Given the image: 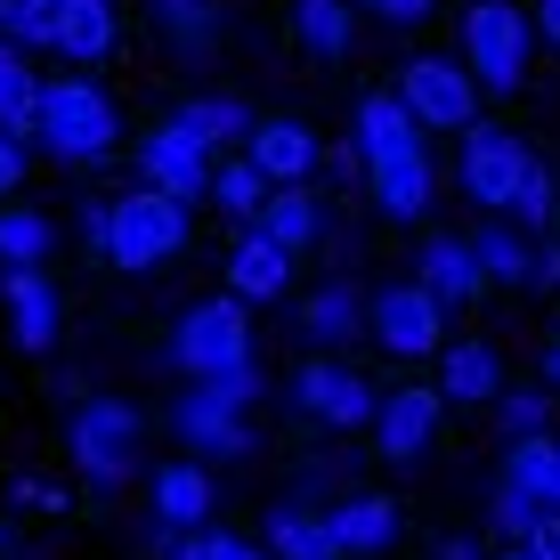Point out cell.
<instances>
[{
	"mask_svg": "<svg viewBox=\"0 0 560 560\" xmlns=\"http://www.w3.org/2000/svg\"><path fill=\"white\" fill-rule=\"evenodd\" d=\"M114 106L98 82H82V73H57V82H42V147L66 154V163H98V154L114 147Z\"/></svg>",
	"mask_w": 560,
	"mask_h": 560,
	"instance_id": "6da1fadb",
	"label": "cell"
},
{
	"mask_svg": "<svg viewBox=\"0 0 560 560\" xmlns=\"http://www.w3.org/2000/svg\"><path fill=\"white\" fill-rule=\"evenodd\" d=\"M171 358H179L187 382H211L228 365L253 358V325H244V293H220V301H196L171 334Z\"/></svg>",
	"mask_w": 560,
	"mask_h": 560,
	"instance_id": "7a4b0ae2",
	"label": "cell"
},
{
	"mask_svg": "<svg viewBox=\"0 0 560 560\" xmlns=\"http://www.w3.org/2000/svg\"><path fill=\"white\" fill-rule=\"evenodd\" d=\"M187 244V196H163V187H139V196L114 203L106 228V260L114 268H154Z\"/></svg>",
	"mask_w": 560,
	"mask_h": 560,
	"instance_id": "3957f363",
	"label": "cell"
},
{
	"mask_svg": "<svg viewBox=\"0 0 560 560\" xmlns=\"http://www.w3.org/2000/svg\"><path fill=\"white\" fill-rule=\"evenodd\" d=\"M463 66L479 73V90H520L528 82V16L512 0H471L463 9Z\"/></svg>",
	"mask_w": 560,
	"mask_h": 560,
	"instance_id": "277c9868",
	"label": "cell"
},
{
	"mask_svg": "<svg viewBox=\"0 0 560 560\" xmlns=\"http://www.w3.org/2000/svg\"><path fill=\"white\" fill-rule=\"evenodd\" d=\"M365 334L382 341L390 358H431L439 334H447V301L431 293V284H382L374 301H365Z\"/></svg>",
	"mask_w": 560,
	"mask_h": 560,
	"instance_id": "5b68a950",
	"label": "cell"
},
{
	"mask_svg": "<svg viewBox=\"0 0 560 560\" xmlns=\"http://www.w3.org/2000/svg\"><path fill=\"white\" fill-rule=\"evenodd\" d=\"M528 171H536V154H528V139H512L504 122L463 130V187H471L488 211H512L520 187H528Z\"/></svg>",
	"mask_w": 560,
	"mask_h": 560,
	"instance_id": "8992f818",
	"label": "cell"
},
{
	"mask_svg": "<svg viewBox=\"0 0 560 560\" xmlns=\"http://www.w3.org/2000/svg\"><path fill=\"white\" fill-rule=\"evenodd\" d=\"M398 98L422 114V130H471L479 122V73L447 66V57H415L398 73Z\"/></svg>",
	"mask_w": 560,
	"mask_h": 560,
	"instance_id": "52a82bcc",
	"label": "cell"
},
{
	"mask_svg": "<svg viewBox=\"0 0 560 560\" xmlns=\"http://www.w3.org/2000/svg\"><path fill=\"white\" fill-rule=\"evenodd\" d=\"M130 455H139V415L122 407V398H82L73 407V463H82L98 488L130 471Z\"/></svg>",
	"mask_w": 560,
	"mask_h": 560,
	"instance_id": "ba28073f",
	"label": "cell"
},
{
	"mask_svg": "<svg viewBox=\"0 0 560 560\" xmlns=\"http://www.w3.org/2000/svg\"><path fill=\"white\" fill-rule=\"evenodd\" d=\"M293 390H301V407L317 422H334V431H358V422L382 415V390L358 374V365H334V358H308Z\"/></svg>",
	"mask_w": 560,
	"mask_h": 560,
	"instance_id": "9c48e42d",
	"label": "cell"
},
{
	"mask_svg": "<svg viewBox=\"0 0 560 560\" xmlns=\"http://www.w3.org/2000/svg\"><path fill=\"white\" fill-rule=\"evenodd\" d=\"M139 171H147V187H163V196H187V203L211 196V147L187 122L147 130V139H139Z\"/></svg>",
	"mask_w": 560,
	"mask_h": 560,
	"instance_id": "30bf717a",
	"label": "cell"
},
{
	"mask_svg": "<svg viewBox=\"0 0 560 560\" xmlns=\"http://www.w3.org/2000/svg\"><path fill=\"white\" fill-rule=\"evenodd\" d=\"M365 179H374V203L390 211V220H422V211H431L439 171H431V154H422V139H407V147L365 154Z\"/></svg>",
	"mask_w": 560,
	"mask_h": 560,
	"instance_id": "8fae6325",
	"label": "cell"
},
{
	"mask_svg": "<svg viewBox=\"0 0 560 560\" xmlns=\"http://www.w3.org/2000/svg\"><path fill=\"white\" fill-rule=\"evenodd\" d=\"M439 407H447V390H431V382H398V390H382V415H374L382 455H390V463L422 455L431 431H439Z\"/></svg>",
	"mask_w": 560,
	"mask_h": 560,
	"instance_id": "7c38bea8",
	"label": "cell"
},
{
	"mask_svg": "<svg viewBox=\"0 0 560 560\" xmlns=\"http://www.w3.org/2000/svg\"><path fill=\"white\" fill-rule=\"evenodd\" d=\"M284 284H293V244H277L268 228L253 220L236 236V253H228V293H244V301H277Z\"/></svg>",
	"mask_w": 560,
	"mask_h": 560,
	"instance_id": "4fadbf2b",
	"label": "cell"
},
{
	"mask_svg": "<svg viewBox=\"0 0 560 560\" xmlns=\"http://www.w3.org/2000/svg\"><path fill=\"white\" fill-rule=\"evenodd\" d=\"M171 422H179V439H187L196 455H244V447H253V431H244V407L211 398L203 382H196V398H179V407H171Z\"/></svg>",
	"mask_w": 560,
	"mask_h": 560,
	"instance_id": "5bb4252c",
	"label": "cell"
},
{
	"mask_svg": "<svg viewBox=\"0 0 560 560\" xmlns=\"http://www.w3.org/2000/svg\"><path fill=\"white\" fill-rule=\"evenodd\" d=\"M325 520H334L341 560H365V552H390L398 545V504H390V495H350V504H334Z\"/></svg>",
	"mask_w": 560,
	"mask_h": 560,
	"instance_id": "9a60e30c",
	"label": "cell"
},
{
	"mask_svg": "<svg viewBox=\"0 0 560 560\" xmlns=\"http://www.w3.org/2000/svg\"><path fill=\"white\" fill-rule=\"evenodd\" d=\"M0 293H9V325L25 350H49L57 341V284L42 277V268H9L0 277Z\"/></svg>",
	"mask_w": 560,
	"mask_h": 560,
	"instance_id": "2e32d148",
	"label": "cell"
},
{
	"mask_svg": "<svg viewBox=\"0 0 560 560\" xmlns=\"http://www.w3.org/2000/svg\"><path fill=\"white\" fill-rule=\"evenodd\" d=\"M422 284H431L447 308H463L488 284V268H479V253H471V236H422Z\"/></svg>",
	"mask_w": 560,
	"mask_h": 560,
	"instance_id": "e0dca14e",
	"label": "cell"
},
{
	"mask_svg": "<svg viewBox=\"0 0 560 560\" xmlns=\"http://www.w3.org/2000/svg\"><path fill=\"white\" fill-rule=\"evenodd\" d=\"M244 147H253V163H260L277 187L317 171V130H308V122H253V139H244Z\"/></svg>",
	"mask_w": 560,
	"mask_h": 560,
	"instance_id": "ac0fdd59",
	"label": "cell"
},
{
	"mask_svg": "<svg viewBox=\"0 0 560 560\" xmlns=\"http://www.w3.org/2000/svg\"><path fill=\"white\" fill-rule=\"evenodd\" d=\"M504 479L520 495H528L536 512H560V439L552 431H528V439H512V463H504Z\"/></svg>",
	"mask_w": 560,
	"mask_h": 560,
	"instance_id": "d6986e66",
	"label": "cell"
},
{
	"mask_svg": "<svg viewBox=\"0 0 560 560\" xmlns=\"http://www.w3.org/2000/svg\"><path fill=\"white\" fill-rule=\"evenodd\" d=\"M0 130L9 139H42V82L25 73V49L0 33Z\"/></svg>",
	"mask_w": 560,
	"mask_h": 560,
	"instance_id": "ffe728a7",
	"label": "cell"
},
{
	"mask_svg": "<svg viewBox=\"0 0 560 560\" xmlns=\"http://www.w3.org/2000/svg\"><path fill=\"white\" fill-rule=\"evenodd\" d=\"M203 512H211L203 463H163V471H154V520H163V528H203Z\"/></svg>",
	"mask_w": 560,
	"mask_h": 560,
	"instance_id": "44dd1931",
	"label": "cell"
},
{
	"mask_svg": "<svg viewBox=\"0 0 560 560\" xmlns=\"http://www.w3.org/2000/svg\"><path fill=\"white\" fill-rule=\"evenodd\" d=\"M407 139H422V114L398 98V90H365V98H358V154L407 147Z\"/></svg>",
	"mask_w": 560,
	"mask_h": 560,
	"instance_id": "7402d4cb",
	"label": "cell"
},
{
	"mask_svg": "<svg viewBox=\"0 0 560 560\" xmlns=\"http://www.w3.org/2000/svg\"><path fill=\"white\" fill-rule=\"evenodd\" d=\"M471 253H479V268H488V284H536V244L520 236V220L479 228V236H471Z\"/></svg>",
	"mask_w": 560,
	"mask_h": 560,
	"instance_id": "603a6c76",
	"label": "cell"
},
{
	"mask_svg": "<svg viewBox=\"0 0 560 560\" xmlns=\"http://www.w3.org/2000/svg\"><path fill=\"white\" fill-rule=\"evenodd\" d=\"M57 253V228L33 203H0V268H42Z\"/></svg>",
	"mask_w": 560,
	"mask_h": 560,
	"instance_id": "cb8c5ba5",
	"label": "cell"
},
{
	"mask_svg": "<svg viewBox=\"0 0 560 560\" xmlns=\"http://www.w3.org/2000/svg\"><path fill=\"white\" fill-rule=\"evenodd\" d=\"M439 390L447 398H495L504 390V358H495L488 341H455L447 365H439Z\"/></svg>",
	"mask_w": 560,
	"mask_h": 560,
	"instance_id": "d4e9b609",
	"label": "cell"
},
{
	"mask_svg": "<svg viewBox=\"0 0 560 560\" xmlns=\"http://www.w3.org/2000/svg\"><path fill=\"white\" fill-rule=\"evenodd\" d=\"M268 552H277V560H341V545H334V520L293 512V504L268 520Z\"/></svg>",
	"mask_w": 560,
	"mask_h": 560,
	"instance_id": "484cf974",
	"label": "cell"
},
{
	"mask_svg": "<svg viewBox=\"0 0 560 560\" xmlns=\"http://www.w3.org/2000/svg\"><path fill=\"white\" fill-rule=\"evenodd\" d=\"M260 228H268V236H277V244H293V253H301V244H317V228H325V211H317V196H308V187H301V179H284V187H277V196H268V203H260Z\"/></svg>",
	"mask_w": 560,
	"mask_h": 560,
	"instance_id": "4316f807",
	"label": "cell"
},
{
	"mask_svg": "<svg viewBox=\"0 0 560 560\" xmlns=\"http://www.w3.org/2000/svg\"><path fill=\"white\" fill-rule=\"evenodd\" d=\"M211 196H220V211H236V220H260V203L277 196V179L253 163V147L236 154V163H211Z\"/></svg>",
	"mask_w": 560,
	"mask_h": 560,
	"instance_id": "83f0119b",
	"label": "cell"
},
{
	"mask_svg": "<svg viewBox=\"0 0 560 560\" xmlns=\"http://www.w3.org/2000/svg\"><path fill=\"white\" fill-rule=\"evenodd\" d=\"M57 49L82 57V66H98L114 49V9L106 0H66V16H57Z\"/></svg>",
	"mask_w": 560,
	"mask_h": 560,
	"instance_id": "f1b7e54d",
	"label": "cell"
},
{
	"mask_svg": "<svg viewBox=\"0 0 560 560\" xmlns=\"http://www.w3.org/2000/svg\"><path fill=\"white\" fill-rule=\"evenodd\" d=\"M308 334L317 341H350V334H365V293L358 284H325V293H308Z\"/></svg>",
	"mask_w": 560,
	"mask_h": 560,
	"instance_id": "f546056e",
	"label": "cell"
},
{
	"mask_svg": "<svg viewBox=\"0 0 560 560\" xmlns=\"http://www.w3.org/2000/svg\"><path fill=\"white\" fill-rule=\"evenodd\" d=\"M171 122H187L203 147H220V139H253V106H236V98H179V114Z\"/></svg>",
	"mask_w": 560,
	"mask_h": 560,
	"instance_id": "4dcf8cb0",
	"label": "cell"
},
{
	"mask_svg": "<svg viewBox=\"0 0 560 560\" xmlns=\"http://www.w3.org/2000/svg\"><path fill=\"white\" fill-rule=\"evenodd\" d=\"M293 33L317 57H341L350 49V0H293Z\"/></svg>",
	"mask_w": 560,
	"mask_h": 560,
	"instance_id": "1f68e13d",
	"label": "cell"
},
{
	"mask_svg": "<svg viewBox=\"0 0 560 560\" xmlns=\"http://www.w3.org/2000/svg\"><path fill=\"white\" fill-rule=\"evenodd\" d=\"M154 16H163V33L187 42V49H203L211 33H220V0H154Z\"/></svg>",
	"mask_w": 560,
	"mask_h": 560,
	"instance_id": "d6a6232c",
	"label": "cell"
},
{
	"mask_svg": "<svg viewBox=\"0 0 560 560\" xmlns=\"http://www.w3.org/2000/svg\"><path fill=\"white\" fill-rule=\"evenodd\" d=\"M57 16H66V0H16L9 42L16 49H57Z\"/></svg>",
	"mask_w": 560,
	"mask_h": 560,
	"instance_id": "836d02e7",
	"label": "cell"
},
{
	"mask_svg": "<svg viewBox=\"0 0 560 560\" xmlns=\"http://www.w3.org/2000/svg\"><path fill=\"white\" fill-rule=\"evenodd\" d=\"M495 415H504V431H512V439H528V431H545L552 398H545V390H495Z\"/></svg>",
	"mask_w": 560,
	"mask_h": 560,
	"instance_id": "e575fe53",
	"label": "cell"
},
{
	"mask_svg": "<svg viewBox=\"0 0 560 560\" xmlns=\"http://www.w3.org/2000/svg\"><path fill=\"white\" fill-rule=\"evenodd\" d=\"M536 520H545V512H536V504H528V495H520V488H512V479H495V528H504V536H528V528H536Z\"/></svg>",
	"mask_w": 560,
	"mask_h": 560,
	"instance_id": "d590c367",
	"label": "cell"
},
{
	"mask_svg": "<svg viewBox=\"0 0 560 560\" xmlns=\"http://www.w3.org/2000/svg\"><path fill=\"white\" fill-rule=\"evenodd\" d=\"M203 390H211V398H228V407H253V398H260V365L244 358V365H228V374H211Z\"/></svg>",
	"mask_w": 560,
	"mask_h": 560,
	"instance_id": "8d00e7d4",
	"label": "cell"
},
{
	"mask_svg": "<svg viewBox=\"0 0 560 560\" xmlns=\"http://www.w3.org/2000/svg\"><path fill=\"white\" fill-rule=\"evenodd\" d=\"M374 16H390V25H422V16L439 9V0H365Z\"/></svg>",
	"mask_w": 560,
	"mask_h": 560,
	"instance_id": "74e56055",
	"label": "cell"
},
{
	"mask_svg": "<svg viewBox=\"0 0 560 560\" xmlns=\"http://www.w3.org/2000/svg\"><path fill=\"white\" fill-rule=\"evenodd\" d=\"M520 545H528L536 560H560V512H545V520H536L528 536H520Z\"/></svg>",
	"mask_w": 560,
	"mask_h": 560,
	"instance_id": "f35d334b",
	"label": "cell"
},
{
	"mask_svg": "<svg viewBox=\"0 0 560 560\" xmlns=\"http://www.w3.org/2000/svg\"><path fill=\"white\" fill-rule=\"evenodd\" d=\"M16 179H25V139H9V130H0V196H9Z\"/></svg>",
	"mask_w": 560,
	"mask_h": 560,
	"instance_id": "ab89813d",
	"label": "cell"
},
{
	"mask_svg": "<svg viewBox=\"0 0 560 560\" xmlns=\"http://www.w3.org/2000/svg\"><path fill=\"white\" fill-rule=\"evenodd\" d=\"M203 560H277V552H260V545H236V536H203Z\"/></svg>",
	"mask_w": 560,
	"mask_h": 560,
	"instance_id": "60d3db41",
	"label": "cell"
},
{
	"mask_svg": "<svg viewBox=\"0 0 560 560\" xmlns=\"http://www.w3.org/2000/svg\"><path fill=\"white\" fill-rule=\"evenodd\" d=\"M106 228H114V203H82V236L106 253Z\"/></svg>",
	"mask_w": 560,
	"mask_h": 560,
	"instance_id": "b9f144b4",
	"label": "cell"
},
{
	"mask_svg": "<svg viewBox=\"0 0 560 560\" xmlns=\"http://www.w3.org/2000/svg\"><path fill=\"white\" fill-rule=\"evenodd\" d=\"M536 25H545V42H560V0H536Z\"/></svg>",
	"mask_w": 560,
	"mask_h": 560,
	"instance_id": "7bdbcfd3",
	"label": "cell"
},
{
	"mask_svg": "<svg viewBox=\"0 0 560 560\" xmlns=\"http://www.w3.org/2000/svg\"><path fill=\"white\" fill-rule=\"evenodd\" d=\"M439 560H488L479 545H439Z\"/></svg>",
	"mask_w": 560,
	"mask_h": 560,
	"instance_id": "ee69618b",
	"label": "cell"
},
{
	"mask_svg": "<svg viewBox=\"0 0 560 560\" xmlns=\"http://www.w3.org/2000/svg\"><path fill=\"white\" fill-rule=\"evenodd\" d=\"M545 382L560 390V334H552V350H545Z\"/></svg>",
	"mask_w": 560,
	"mask_h": 560,
	"instance_id": "f6af8a7d",
	"label": "cell"
},
{
	"mask_svg": "<svg viewBox=\"0 0 560 560\" xmlns=\"http://www.w3.org/2000/svg\"><path fill=\"white\" fill-rule=\"evenodd\" d=\"M504 560H536V552H528V545H520V536H512V552H504Z\"/></svg>",
	"mask_w": 560,
	"mask_h": 560,
	"instance_id": "bcb514c9",
	"label": "cell"
},
{
	"mask_svg": "<svg viewBox=\"0 0 560 560\" xmlns=\"http://www.w3.org/2000/svg\"><path fill=\"white\" fill-rule=\"evenodd\" d=\"M9 16H16V0H0V33H9Z\"/></svg>",
	"mask_w": 560,
	"mask_h": 560,
	"instance_id": "7dc6e473",
	"label": "cell"
},
{
	"mask_svg": "<svg viewBox=\"0 0 560 560\" xmlns=\"http://www.w3.org/2000/svg\"><path fill=\"white\" fill-rule=\"evenodd\" d=\"M0 545H9V536H0Z\"/></svg>",
	"mask_w": 560,
	"mask_h": 560,
	"instance_id": "c3c4849f",
	"label": "cell"
}]
</instances>
